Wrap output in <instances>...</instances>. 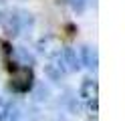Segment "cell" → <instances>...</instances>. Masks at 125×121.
<instances>
[{"instance_id":"obj_1","label":"cell","mask_w":125,"mask_h":121,"mask_svg":"<svg viewBox=\"0 0 125 121\" xmlns=\"http://www.w3.org/2000/svg\"><path fill=\"white\" fill-rule=\"evenodd\" d=\"M8 71H10L8 87L12 89L14 93L24 95V93H28V91H32V87H34V73H32L30 67H16V65H8Z\"/></svg>"},{"instance_id":"obj_2","label":"cell","mask_w":125,"mask_h":121,"mask_svg":"<svg viewBox=\"0 0 125 121\" xmlns=\"http://www.w3.org/2000/svg\"><path fill=\"white\" fill-rule=\"evenodd\" d=\"M0 28L4 30L6 36H18L22 32L20 18H18V8H2L0 10Z\"/></svg>"},{"instance_id":"obj_3","label":"cell","mask_w":125,"mask_h":121,"mask_svg":"<svg viewBox=\"0 0 125 121\" xmlns=\"http://www.w3.org/2000/svg\"><path fill=\"white\" fill-rule=\"evenodd\" d=\"M79 97L83 105L91 107L93 111H97V101H99V83L95 79H85L79 87Z\"/></svg>"},{"instance_id":"obj_4","label":"cell","mask_w":125,"mask_h":121,"mask_svg":"<svg viewBox=\"0 0 125 121\" xmlns=\"http://www.w3.org/2000/svg\"><path fill=\"white\" fill-rule=\"evenodd\" d=\"M10 61L16 65V67H30L32 69L34 65V55L28 51L26 46H12V53H10ZM10 63V65H12Z\"/></svg>"},{"instance_id":"obj_5","label":"cell","mask_w":125,"mask_h":121,"mask_svg":"<svg viewBox=\"0 0 125 121\" xmlns=\"http://www.w3.org/2000/svg\"><path fill=\"white\" fill-rule=\"evenodd\" d=\"M79 59H81V65H85L89 71H97V67H99V55H97L95 46L83 44L79 48Z\"/></svg>"},{"instance_id":"obj_6","label":"cell","mask_w":125,"mask_h":121,"mask_svg":"<svg viewBox=\"0 0 125 121\" xmlns=\"http://www.w3.org/2000/svg\"><path fill=\"white\" fill-rule=\"evenodd\" d=\"M36 48H38V53L41 55H46L51 59V56H54V55H59L62 48H61V43H59V38L57 36H42L41 40H38V44H36Z\"/></svg>"},{"instance_id":"obj_7","label":"cell","mask_w":125,"mask_h":121,"mask_svg":"<svg viewBox=\"0 0 125 121\" xmlns=\"http://www.w3.org/2000/svg\"><path fill=\"white\" fill-rule=\"evenodd\" d=\"M61 56H62V65H65L67 73H75L81 69V59H79V53L75 51V48L67 46L61 51Z\"/></svg>"},{"instance_id":"obj_8","label":"cell","mask_w":125,"mask_h":121,"mask_svg":"<svg viewBox=\"0 0 125 121\" xmlns=\"http://www.w3.org/2000/svg\"><path fill=\"white\" fill-rule=\"evenodd\" d=\"M32 97H34V101L36 103H49L51 101V89L46 87V85H36L32 87Z\"/></svg>"},{"instance_id":"obj_9","label":"cell","mask_w":125,"mask_h":121,"mask_svg":"<svg viewBox=\"0 0 125 121\" xmlns=\"http://www.w3.org/2000/svg\"><path fill=\"white\" fill-rule=\"evenodd\" d=\"M18 18H20L22 32H24V30H32V26H34V16H32V12L24 10V8H18Z\"/></svg>"},{"instance_id":"obj_10","label":"cell","mask_w":125,"mask_h":121,"mask_svg":"<svg viewBox=\"0 0 125 121\" xmlns=\"http://www.w3.org/2000/svg\"><path fill=\"white\" fill-rule=\"evenodd\" d=\"M65 103H67V109L71 111V113H75V115H81V113H83V109H85L83 101H79L77 97H69Z\"/></svg>"},{"instance_id":"obj_11","label":"cell","mask_w":125,"mask_h":121,"mask_svg":"<svg viewBox=\"0 0 125 121\" xmlns=\"http://www.w3.org/2000/svg\"><path fill=\"white\" fill-rule=\"evenodd\" d=\"M65 2H67L69 8H71L73 12H77V14L85 12V8H87V0H65Z\"/></svg>"},{"instance_id":"obj_12","label":"cell","mask_w":125,"mask_h":121,"mask_svg":"<svg viewBox=\"0 0 125 121\" xmlns=\"http://www.w3.org/2000/svg\"><path fill=\"white\" fill-rule=\"evenodd\" d=\"M6 115H8V101L0 97V121H6Z\"/></svg>"},{"instance_id":"obj_13","label":"cell","mask_w":125,"mask_h":121,"mask_svg":"<svg viewBox=\"0 0 125 121\" xmlns=\"http://www.w3.org/2000/svg\"><path fill=\"white\" fill-rule=\"evenodd\" d=\"M52 121H67V119H65V117H62V115H57V117H54Z\"/></svg>"}]
</instances>
